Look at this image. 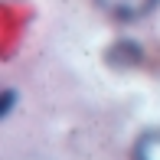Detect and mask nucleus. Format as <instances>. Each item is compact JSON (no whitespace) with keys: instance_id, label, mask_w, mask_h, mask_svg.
<instances>
[{"instance_id":"f03ea898","label":"nucleus","mask_w":160,"mask_h":160,"mask_svg":"<svg viewBox=\"0 0 160 160\" xmlns=\"http://www.w3.org/2000/svg\"><path fill=\"white\" fill-rule=\"evenodd\" d=\"M134 160H160V128H150L137 137Z\"/></svg>"},{"instance_id":"f257e3e1","label":"nucleus","mask_w":160,"mask_h":160,"mask_svg":"<svg viewBox=\"0 0 160 160\" xmlns=\"http://www.w3.org/2000/svg\"><path fill=\"white\" fill-rule=\"evenodd\" d=\"M108 17H118V20H141L147 17L150 10L157 7V0H95Z\"/></svg>"}]
</instances>
